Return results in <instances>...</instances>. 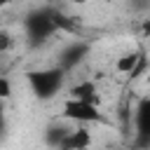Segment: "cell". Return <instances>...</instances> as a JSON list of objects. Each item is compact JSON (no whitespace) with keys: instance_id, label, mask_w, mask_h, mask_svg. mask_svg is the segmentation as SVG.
Listing matches in <instances>:
<instances>
[{"instance_id":"9c48e42d","label":"cell","mask_w":150,"mask_h":150,"mask_svg":"<svg viewBox=\"0 0 150 150\" xmlns=\"http://www.w3.org/2000/svg\"><path fill=\"white\" fill-rule=\"evenodd\" d=\"M9 96H12V82H9L7 75H2V77H0V98L7 101Z\"/></svg>"},{"instance_id":"ba28073f","label":"cell","mask_w":150,"mask_h":150,"mask_svg":"<svg viewBox=\"0 0 150 150\" xmlns=\"http://www.w3.org/2000/svg\"><path fill=\"white\" fill-rule=\"evenodd\" d=\"M138 63H141V56H138L136 52H129V54H122V56L115 61V68H117V73L131 75V73H136Z\"/></svg>"},{"instance_id":"6da1fadb","label":"cell","mask_w":150,"mask_h":150,"mask_svg":"<svg viewBox=\"0 0 150 150\" xmlns=\"http://www.w3.org/2000/svg\"><path fill=\"white\" fill-rule=\"evenodd\" d=\"M63 73H66V68H61V66L47 68V70H33V73H28V84L38 98H49L61 89Z\"/></svg>"},{"instance_id":"7c38bea8","label":"cell","mask_w":150,"mask_h":150,"mask_svg":"<svg viewBox=\"0 0 150 150\" xmlns=\"http://www.w3.org/2000/svg\"><path fill=\"white\" fill-rule=\"evenodd\" d=\"M145 82H148V84H150V75H148V80H145Z\"/></svg>"},{"instance_id":"5b68a950","label":"cell","mask_w":150,"mask_h":150,"mask_svg":"<svg viewBox=\"0 0 150 150\" xmlns=\"http://www.w3.org/2000/svg\"><path fill=\"white\" fill-rule=\"evenodd\" d=\"M134 122H136V131L145 138H150V96H143L136 105L134 112Z\"/></svg>"},{"instance_id":"3957f363","label":"cell","mask_w":150,"mask_h":150,"mask_svg":"<svg viewBox=\"0 0 150 150\" xmlns=\"http://www.w3.org/2000/svg\"><path fill=\"white\" fill-rule=\"evenodd\" d=\"M59 26V19L56 14H49L45 9H38L33 14H28L26 19V35L33 40V42H45Z\"/></svg>"},{"instance_id":"277c9868","label":"cell","mask_w":150,"mask_h":150,"mask_svg":"<svg viewBox=\"0 0 150 150\" xmlns=\"http://www.w3.org/2000/svg\"><path fill=\"white\" fill-rule=\"evenodd\" d=\"M91 143H94V138H91V131L87 127H73L59 148L61 150H82V148H89Z\"/></svg>"},{"instance_id":"30bf717a","label":"cell","mask_w":150,"mask_h":150,"mask_svg":"<svg viewBox=\"0 0 150 150\" xmlns=\"http://www.w3.org/2000/svg\"><path fill=\"white\" fill-rule=\"evenodd\" d=\"M73 5H84V2H89V0H70Z\"/></svg>"},{"instance_id":"52a82bcc","label":"cell","mask_w":150,"mask_h":150,"mask_svg":"<svg viewBox=\"0 0 150 150\" xmlns=\"http://www.w3.org/2000/svg\"><path fill=\"white\" fill-rule=\"evenodd\" d=\"M84 54H87V47H84V45H80V42H77V45H70V47L61 54V68H66V70L73 68L75 63L82 61Z\"/></svg>"},{"instance_id":"8fae6325","label":"cell","mask_w":150,"mask_h":150,"mask_svg":"<svg viewBox=\"0 0 150 150\" xmlns=\"http://www.w3.org/2000/svg\"><path fill=\"white\" fill-rule=\"evenodd\" d=\"M9 2H12V0H0V5H9Z\"/></svg>"},{"instance_id":"8992f818","label":"cell","mask_w":150,"mask_h":150,"mask_svg":"<svg viewBox=\"0 0 150 150\" xmlns=\"http://www.w3.org/2000/svg\"><path fill=\"white\" fill-rule=\"evenodd\" d=\"M70 96L73 98H84V101L98 103V91H96V84L91 80H84V82H77L75 87H70Z\"/></svg>"},{"instance_id":"7a4b0ae2","label":"cell","mask_w":150,"mask_h":150,"mask_svg":"<svg viewBox=\"0 0 150 150\" xmlns=\"http://www.w3.org/2000/svg\"><path fill=\"white\" fill-rule=\"evenodd\" d=\"M61 115L66 122H75V124H94V122H101V110H98V103H91V101H84V98H68L61 108Z\"/></svg>"}]
</instances>
